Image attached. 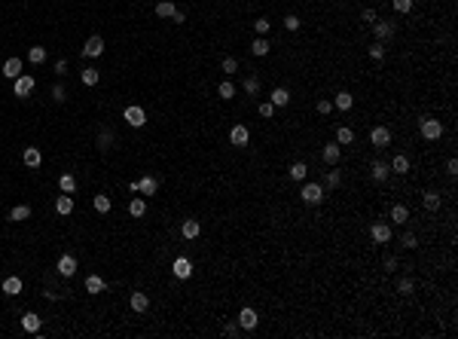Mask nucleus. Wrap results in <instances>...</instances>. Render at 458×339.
<instances>
[{"label": "nucleus", "instance_id": "72a5a7b5", "mask_svg": "<svg viewBox=\"0 0 458 339\" xmlns=\"http://www.w3.org/2000/svg\"><path fill=\"white\" fill-rule=\"evenodd\" d=\"M305 174H308L305 162H293V165H290V177H293V180H305Z\"/></svg>", "mask_w": 458, "mask_h": 339}, {"label": "nucleus", "instance_id": "a211bd4d", "mask_svg": "<svg viewBox=\"0 0 458 339\" xmlns=\"http://www.w3.org/2000/svg\"><path fill=\"white\" fill-rule=\"evenodd\" d=\"M370 174H373V180H385L388 174H391V165L382 162V159H376V162L370 165Z\"/></svg>", "mask_w": 458, "mask_h": 339}, {"label": "nucleus", "instance_id": "a878e982", "mask_svg": "<svg viewBox=\"0 0 458 339\" xmlns=\"http://www.w3.org/2000/svg\"><path fill=\"white\" fill-rule=\"evenodd\" d=\"M250 52H254L257 58H263V55H269V40H266V37H257L254 43H250Z\"/></svg>", "mask_w": 458, "mask_h": 339}, {"label": "nucleus", "instance_id": "9d476101", "mask_svg": "<svg viewBox=\"0 0 458 339\" xmlns=\"http://www.w3.org/2000/svg\"><path fill=\"white\" fill-rule=\"evenodd\" d=\"M373 34L379 40H391L394 37V25H391V21H379V19H376L373 21Z\"/></svg>", "mask_w": 458, "mask_h": 339}, {"label": "nucleus", "instance_id": "ddd939ff", "mask_svg": "<svg viewBox=\"0 0 458 339\" xmlns=\"http://www.w3.org/2000/svg\"><path fill=\"white\" fill-rule=\"evenodd\" d=\"M257 321H260V318H257L254 309H242V312H238V327H245V330H254Z\"/></svg>", "mask_w": 458, "mask_h": 339}, {"label": "nucleus", "instance_id": "7ed1b4c3", "mask_svg": "<svg viewBox=\"0 0 458 339\" xmlns=\"http://www.w3.org/2000/svg\"><path fill=\"white\" fill-rule=\"evenodd\" d=\"M122 119L129 122L132 129H141L144 122H147V113H144V107H137V104H132V107H125V113H122Z\"/></svg>", "mask_w": 458, "mask_h": 339}, {"label": "nucleus", "instance_id": "7c9ffc66", "mask_svg": "<svg viewBox=\"0 0 458 339\" xmlns=\"http://www.w3.org/2000/svg\"><path fill=\"white\" fill-rule=\"evenodd\" d=\"M351 104H354V98H351L348 92H339V95L333 98V107H339V110H351Z\"/></svg>", "mask_w": 458, "mask_h": 339}, {"label": "nucleus", "instance_id": "a18cd8bd", "mask_svg": "<svg viewBox=\"0 0 458 339\" xmlns=\"http://www.w3.org/2000/svg\"><path fill=\"white\" fill-rule=\"evenodd\" d=\"M110 141H113V134H110L107 129L98 134V147H101V150H107V147H110Z\"/></svg>", "mask_w": 458, "mask_h": 339}, {"label": "nucleus", "instance_id": "0eeeda50", "mask_svg": "<svg viewBox=\"0 0 458 339\" xmlns=\"http://www.w3.org/2000/svg\"><path fill=\"white\" fill-rule=\"evenodd\" d=\"M171 272H174L177 278H190L192 275V263H190L187 257H177L174 263H171Z\"/></svg>", "mask_w": 458, "mask_h": 339}, {"label": "nucleus", "instance_id": "1a4fd4ad", "mask_svg": "<svg viewBox=\"0 0 458 339\" xmlns=\"http://www.w3.org/2000/svg\"><path fill=\"white\" fill-rule=\"evenodd\" d=\"M55 269H58V275H61V278H71V275L76 272V260H74L71 254H64V257L58 260V266H55Z\"/></svg>", "mask_w": 458, "mask_h": 339}, {"label": "nucleus", "instance_id": "4468645a", "mask_svg": "<svg viewBox=\"0 0 458 339\" xmlns=\"http://www.w3.org/2000/svg\"><path fill=\"white\" fill-rule=\"evenodd\" d=\"M339 156H342V147H339L336 141L324 144V162H327V165H336V162H339Z\"/></svg>", "mask_w": 458, "mask_h": 339}, {"label": "nucleus", "instance_id": "c85d7f7f", "mask_svg": "<svg viewBox=\"0 0 458 339\" xmlns=\"http://www.w3.org/2000/svg\"><path fill=\"white\" fill-rule=\"evenodd\" d=\"M406 220H409L406 205H391V223H406Z\"/></svg>", "mask_w": 458, "mask_h": 339}, {"label": "nucleus", "instance_id": "de8ad7c7", "mask_svg": "<svg viewBox=\"0 0 458 339\" xmlns=\"http://www.w3.org/2000/svg\"><path fill=\"white\" fill-rule=\"evenodd\" d=\"M330 110H333V101H324V98H321V101H318V113H321V116H327Z\"/></svg>", "mask_w": 458, "mask_h": 339}, {"label": "nucleus", "instance_id": "2f4dec72", "mask_svg": "<svg viewBox=\"0 0 458 339\" xmlns=\"http://www.w3.org/2000/svg\"><path fill=\"white\" fill-rule=\"evenodd\" d=\"M28 217H31V208H28V205H16V208H13V214H9V220H16V223L28 220Z\"/></svg>", "mask_w": 458, "mask_h": 339}, {"label": "nucleus", "instance_id": "423d86ee", "mask_svg": "<svg viewBox=\"0 0 458 339\" xmlns=\"http://www.w3.org/2000/svg\"><path fill=\"white\" fill-rule=\"evenodd\" d=\"M229 141H232V147H248V141H250L248 126H232V132H229Z\"/></svg>", "mask_w": 458, "mask_h": 339}, {"label": "nucleus", "instance_id": "37998d69", "mask_svg": "<svg viewBox=\"0 0 458 339\" xmlns=\"http://www.w3.org/2000/svg\"><path fill=\"white\" fill-rule=\"evenodd\" d=\"M235 71H238V61L232 58V55H226L223 58V74H235Z\"/></svg>", "mask_w": 458, "mask_h": 339}, {"label": "nucleus", "instance_id": "bb28decb", "mask_svg": "<svg viewBox=\"0 0 458 339\" xmlns=\"http://www.w3.org/2000/svg\"><path fill=\"white\" fill-rule=\"evenodd\" d=\"M388 165H391V171H394V174H406V171H409V159H406V156H394V159L388 162Z\"/></svg>", "mask_w": 458, "mask_h": 339}, {"label": "nucleus", "instance_id": "4c0bfd02", "mask_svg": "<svg viewBox=\"0 0 458 339\" xmlns=\"http://www.w3.org/2000/svg\"><path fill=\"white\" fill-rule=\"evenodd\" d=\"M58 187L64 189V193H74V189H76V180H74V174H61V180H58Z\"/></svg>", "mask_w": 458, "mask_h": 339}, {"label": "nucleus", "instance_id": "c03bdc74", "mask_svg": "<svg viewBox=\"0 0 458 339\" xmlns=\"http://www.w3.org/2000/svg\"><path fill=\"white\" fill-rule=\"evenodd\" d=\"M254 28H257L260 37H266V34H269V19H257V21H254Z\"/></svg>", "mask_w": 458, "mask_h": 339}, {"label": "nucleus", "instance_id": "09e8293b", "mask_svg": "<svg viewBox=\"0 0 458 339\" xmlns=\"http://www.w3.org/2000/svg\"><path fill=\"white\" fill-rule=\"evenodd\" d=\"M397 290L400 293H412V278H400L397 281Z\"/></svg>", "mask_w": 458, "mask_h": 339}, {"label": "nucleus", "instance_id": "c756f323", "mask_svg": "<svg viewBox=\"0 0 458 339\" xmlns=\"http://www.w3.org/2000/svg\"><path fill=\"white\" fill-rule=\"evenodd\" d=\"M421 202H425V208H428V211H440V193H434V189H428Z\"/></svg>", "mask_w": 458, "mask_h": 339}, {"label": "nucleus", "instance_id": "f3484780", "mask_svg": "<svg viewBox=\"0 0 458 339\" xmlns=\"http://www.w3.org/2000/svg\"><path fill=\"white\" fill-rule=\"evenodd\" d=\"M269 101H272L275 107H287V104H290V92H287V89H281V86H278V89H272Z\"/></svg>", "mask_w": 458, "mask_h": 339}, {"label": "nucleus", "instance_id": "dca6fc26", "mask_svg": "<svg viewBox=\"0 0 458 339\" xmlns=\"http://www.w3.org/2000/svg\"><path fill=\"white\" fill-rule=\"evenodd\" d=\"M156 189H159V180L147 174L144 180H137V193H144V196H156Z\"/></svg>", "mask_w": 458, "mask_h": 339}, {"label": "nucleus", "instance_id": "f257e3e1", "mask_svg": "<svg viewBox=\"0 0 458 339\" xmlns=\"http://www.w3.org/2000/svg\"><path fill=\"white\" fill-rule=\"evenodd\" d=\"M440 134H443V122L440 119H431V116L421 119V138L425 141H437Z\"/></svg>", "mask_w": 458, "mask_h": 339}, {"label": "nucleus", "instance_id": "b1692460", "mask_svg": "<svg viewBox=\"0 0 458 339\" xmlns=\"http://www.w3.org/2000/svg\"><path fill=\"white\" fill-rule=\"evenodd\" d=\"M55 211H58L61 217H64V214H71V211H74V196H71V193L58 196V202H55Z\"/></svg>", "mask_w": 458, "mask_h": 339}, {"label": "nucleus", "instance_id": "ea45409f", "mask_svg": "<svg viewBox=\"0 0 458 339\" xmlns=\"http://www.w3.org/2000/svg\"><path fill=\"white\" fill-rule=\"evenodd\" d=\"M217 92H220V98H223V101H229V98L235 95V86L226 80V83H220V89H217Z\"/></svg>", "mask_w": 458, "mask_h": 339}, {"label": "nucleus", "instance_id": "603ef678", "mask_svg": "<svg viewBox=\"0 0 458 339\" xmlns=\"http://www.w3.org/2000/svg\"><path fill=\"white\" fill-rule=\"evenodd\" d=\"M400 242H403V247H416V245H419V242H416V235H412V232H403V239H400Z\"/></svg>", "mask_w": 458, "mask_h": 339}, {"label": "nucleus", "instance_id": "864d4df0", "mask_svg": "<svg viewBox=\"0 0 458 339\" xmlns=\"http://www.w3.org/2000/svg\"><path fill=\"white\" fill-rule=\"evenodd\" d=\"M446 174H449V177L458 174V159H449V162H446Z\"/></svg>", "mask_w": 458, "mask_h": 339}, {"label": "nucleus", "instance_id": "2eb2a0df", "mask_svg": "<svg viewBox=\"0 0 458 339\" xmlns=\"http://www.w3.org/2000/svg\"><path fill=\"white\" fill-rule=\"evenodd\" d=\"M180 232H183V239H190V242H192V239H199V232H202V223L190 217V220H183Z\"/></svg>", "mask_w": 458, "mask_h": 339}, {"label": "nucleus", "instance_id": "6ab92c4d", "mask_svg": "<svg viewBox=\"0 0 458 339\" xmlns=\"http://www.w3.org/2000/svg\"><path fill=\"white\" fill-rule=\"evenodd\" d=\"M6 293V297H16V293H21V278L19 275H9L6 281H3V287H0Z\"/></svg>", "mask_w": 458, "mask_h": 339}, {"label": "nucleus", "instance_id": "f8f14e48", "mask_svg": "<svg viewBox=\"0 0 458 339\" xmlns=\"http://www.w3.org/2000/svg\"><path fill=\"white\" fill-rule=\"evenodd\" d=\"M370 235H373V242L385 245V242H391V226H388V223H376L373 229H370Z\"/></svg>", "mask_w": 458, "mask_h": 339}, {"label": "nucleus", "instance_id": "412c9836", "mask_svg": "<svg viewBox=\"0 0 458 339\" xmlns=\"http://www.w3.org/2000/svg\"><path fill=\"white\" fill-rule=\"evenodd\" d=\"M132 309H134V312H147V309H150V297H147V293H141V290H134V293H132Z\"/></svg>", "mask_w": 458, "mask_h": 339}, {"label": "nucleus", "instance_id": "79ce46f5", "mask_svg": "<svg viewBox=\"0 0 458 339\" xmlns=\"http://www.w3.org/2000/svg\"><path fill=\"white\" fill-rule=\"evenodd\" d=\"M391 6L397 13H412V0H391Z\"/></svg>", "mask_w": 458, "mask_h": 339}, {"label": "nucleus", "instance_id": "6e6552de", "mask_svg": "<svg viewBox=\"0 0 458 339\" xmlns=\"http://www.w3.org/2000/svg\"><path fill=\"white\" fill-rule=\"evenodd\" d=\"M21 327H25L28 333H37L40 327H43V318H40L37 312H25V315H21Z\"/></svg>", "mask_w": 458, "mask_h": 339}, {"label": "nucleus", "instance_id": "f03ea898", "mask_svg": "<svg viewBox=\"0 0 458 339\" xmlns=\"http://www.w3.org/2000/svg\"><path fill=\"white\" fill-rule=\"evenodd\" d=\"M300 196H303L305 205H321V202H324V187L321 184H305Z\"/></svg>", "mask_w": 458, "mask_h": 339}, {"label": "nucleus", "instance_id": "49530a36", "mask_svg": "<svg viewBox=\"0 0 458 339\" xmlns=\"http://www.w3.org/2000/svg\"><path fill=\"white\" fill-rule=\"evenodd\" d=\"M272 113H275V104H272V101H263V104H260V116L272 119Z\"/></svg>", "mask_w": 458, "mask_h": 339}, {"label": "nucleus", "instance_id": "aec40b11", "mask_svg": "<svg viewBox=\"0 0 458 339\" xmlns=\"http://www.w3.org/2000/svg\"><path fill=\"white\" fill-rule=\"evenodd\" d=\"M104 290H107V284H104L101 275H89L86 278V293H104Z\"/></svg>", "mask_w": 458, "mask_h": 339}, {"label": "nucleus", "instance_id": "58836bf2", "mask_svg": "<svg viewBox=\"0 0 458 339\" xmlns=\"http://www.w3.org/2000/svg\"><path fill=\"white\" fill-rule=\"evenodd\" d=\"M83 83L86 86H98V71H95V67H86V71H83Z\"/></svg>", "mask_w": 458, "mask_h": 339}, {"label": "nucleus", "instance_id": "20e7f679", "mask_svg": "<svg viewBox=\"0 0 458 339\" xmlns=\"http://www.w3.org/2000/svg\"><path fill=\"white\" fill-rule=\"evenodd\" d=\"M83 55H86V58H98V55H104V40H101V37H89L86 46H83Z\"/></svg>", "mask_w": 458, "mask_h": 339}, {"label": "nucleus", "instance_id": "4be33fe9", "mask_svg": "<svg viewBox=\"0 0 458 339\" xmlns=\"http://www.w3.org/2000/svg\"><path fill=\"white\" fill-rule=\"evenodd\" d=\"M19 74H21V58H6V61H3V76L16 80Z\"/></svg>", "mask_w": 458, "mask_h": 339}, {"label": "nucleus", "instance_id": "4d7b16f0", "mask_svg": "<svg viewBox=\"0 0 458 339\" xmlns=\"http://www.w3.org/2000/svg\"><path fill=\"white\" fill-rule=\"evenodd\" d=\"M223 333H226V336H238V327H235V324H226Z\"/></svg>", "mask_w": 458, "mask_h": 339}, {"label": "nucleus", "instance_id": "6e6d98bb", "mask_svg": "<svg viewBox=\"0 0 458 339\" xmlns=\"http://www.w3.org/2000/svg\"><path fill=\"white\" fill-rule=\"evenodd\" d=\"M363 21H366V25H373V21H376V9H363Z\"/></svg>", "mask_w": 458, "mask_h": 339}, {"label": "nucleus", "instance_id": "473e14b6", "mask_svg": "<svg viewBox=\"0 0 458 339\" xmlns=\"http://www.w3.org/2000/svg\"><path fill=\"white\" fill-rule=\"evenodd\" d=\"M28 61L43 64V61H46V49H43V46H31V49H28Z\"/></svg>", "mask_w": 458, "mask_h": 339}, {"label": "nucleus", "instance_id": "5701e85b", "mask_svg": "<svg viewBox=\"0 0 458 339\" xmlns=\"http://www.w3.org/2000/svg\"><path fill=\"white\" fill-rule=\"evenodd\" d=\"M40 162H43V156H40L37 147H25V165L28 168H40Z\"/></svg>", "mask_w": 458, "mask_h": 339}, {"label": "nucleus", "instance_id": "a19ab883", "mask_svg": "<svg viewBox=\"0 0 458 339\" xmlns=\"http://www.w3.org/2000/svg\"><path fill=\"white\" fill-rule=\"evenodd\" d=\"M245 92L248 95H257L260 92V80H257V76H248V80H245Z\"/></svg>", "mask_w": 458, "mask_h": 339}, {"label": "nucleus", "instance_id": "393cba45", "mask_svg": "<svg viewBox=\"0 0 458 339\" xmlns=\"http://www.w3.org/2000/svg\"><path fill=\"white\" fill-rule=\"evenodd\" d=\"M174 13H177L174 0H159V3H156V16H162V19H171Z\"/></svg>", "mask_w": 458, "mask_h": 339}, {"label": "nucleus", "instance_id": "39448f33", "mask_svg": "<svg viewBox=\"0 0 458 339\" xmlns=\"http://www.w3.org/2000/svg\"><path fill=\"white\" fill-rule=\"evenodd\" d=\"M31 92H34V76L19 74V76H16V95H19V98H28Z\"/></svg>", "mask_w": 458, "mask_h": 339}, {"label": "nucleus", "instance_id": "8fccbe9b", "mask_svg": "<svg viewBox=\"0 0 458 339\" xmlns=\"http://www.w3.org/2000/svg\"><path fill=\"white\" fill-rule=\"evenodd\" d=\"M284 28H287V31H300V19H296V16H287V19H284Z\"/></svg>", "mask_w": 458, "mask_h": 339}, {"label": "nucleus", "instance_id": "5fc2aeb1", "mask_svg": "<svg viewBox=\"0 0 458 339\" xmlns=\"http://www.w3.org/2000/svg\"><path fill=\"white\" fill-rule=\"evenodd\" d=\"M52 101H58V104L64 101V86H55V89H52Z\"/></svg>", "mask_w": 458, "mask_h": 339}, {"label": "nucleus", "instance_id": "9b49d317", "mask_svg": "<svg viewBox=\"0 0 458 339\" xmlns=\"http://www.w3.org/2000/svg\"><path fill=\"white\" fill-rule=\"evenodd\" d=\"M370 141H373L376 147H388V144H391V132H388L385 126H376V129L370 132Z\"/></svg>", "mask_w": 458, "mask_h": 339}, {"label": "nucleus", "instance_id": "c9c22d12", "mask_svg": "<svg viewBox=\"0 0 458 339\" xmlns=\"http://www.w3.org/2000/svg\"><path fill=\"white\" fill-rule=\"evenodd\" d=\"M92 205H95L98 214H107V211H110V199H107V196H95V199H92Z\"/></svg>", "mask_w": 458, "mask_h": 339}, {"label": "nucleus", "instance_id": "f704fd0d", "mask_svg": "<svg viewBox=\"0 0 458 339\" xmlns=\"http://www.w3.org/2000/svg\"><path fill=\"white\" fill-rule=\"evenodd\" d=\"M144 211H147V202H144V199H134L132 205H129V214H132V217H144Z\"/></svg>", "mask_w": 458, "mask_h": 339}, {"label": "nucleus", "instance_id": "e433bc0d", "mask_svg": "<svg viewBox=\"0 0 458 339\" xmlns=\"http://www.w3.org/2000/svg\"><path fill=\"white\" fill-rule=\"evenodd\" d=\"M370 58H373V61H382V58H385V46H382V40H376L373 46H370Z\"/></svg>", "mask_w": 458, "mask_h": 339}, {"label": "nucleus", "instance_id": "3c124183", "mask_svg": "<svg viewBox=\"0 0 458 339\" xmlns=\"http://www.w3.org/2000/svg\"><path fill=\"white\" fill-rule=\"evenodd\" d=\"M339 184H342V180H339V171H330V174H327V187H330V189H336Z\"/></svg>", "mask_w": 458, "mask_h": 339}, {"label": "nucleus", "instance_id": "cd10ccee", "mask_svg": "<svg viewBox=\"0 0 458 339\" xmlns=\"http://www.w3.org/2000/svg\"><path fill=\"white\" fill-rule=\"evenodd\" d=\"M351 141H354V132H351L348 126H339V129H336V144L345 147V144H351Z\"/></svg>", "mask_w": 458, "mask_h": 339}]
</instances>
